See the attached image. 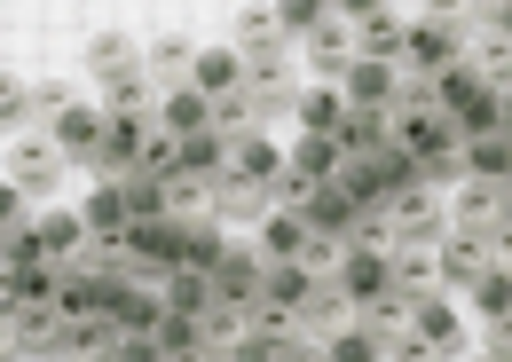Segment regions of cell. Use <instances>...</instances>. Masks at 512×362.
<instances>
[{"label":"cell","mask_w":512,"mask_h":362,"mask_svg":"<svg viewBox=\"0 0 512 362\" xmlns=\"http://www.w3.org/2000/svg\"><path fill=\"white\" fill-rule=\"evenodd\" d=\"M449 63H465V32H457V16H418L410 32H402V79H442Z\"/></svg>","instance_id":"obj_1"},{"label":"cell","mask_w":512,"mask_h":362,"mask_svg":"<svg viewBox=\"0 0 512 362\" xmlns=\"http://www.w3.org/2000/svg\"><path fill=\"white\" fill-rule=\"evenodd\" d=\"M300 48H276V56H245V103H253V119H276V111H300Z\"/></svg>","instance_id":"obj_2"},{"label":"cell","mask_w":512,"mask_h":362,"mask_svg":"<svg viewBox=\"0 0 512 362\" xmlns=\"http://www.w3.org/2000/svg\"><path fill=\"white\" fill-rule=\"evenodd\" d=\"M300 56L323 71V87H339L347 71H355V8H316V24H308V40H300Z\"/></svg>","instance_id":"obj_3"},{"label":"cell","mask_w":512,"mask_h":362,"mask_svg":"<svg viewBox=\"0 0 512 362\" xmlns=\"http://www.w3.org/2000/svg\"><path fill=\"white\" fill-rule=\"evenodd\" d=\"M64 339H71V315L56 300H48V307H8V355L56 362V355H64Z\"/></svg>","instance_id":"obj_4"},{"label":"cell","mask_w":512,"mask_h":362,"mask_svg":"<svg viewBox=\"0 0 512 362\" xmlns=\"http://www.w3.org/2000/svg\"><path fill=\"white\" fill-rule=\"evenodd\" d=\"M119 244H127V260H134L142 284H166V276L182 268V221H134Z\"/></svg>","instance_id":"obj_5"},{"label":"cell","mask_w":512,"mask_h":362,"mask_svg":"<svg viewBox=\"0 0 512 362\" xmlns=\"http://www.w3.org/2000/svg\"><path fill=\"white\" fill-rule=\"evenodd\" d=\"M48 142L64 150L71 166H103V150H111V111H103V103H71L64 119L48 126Z\"/></svg>","instance_id":"obj_6"},{"label":"cell","mask_w":512,"mask_h":362,"mask_svg":"<svg viewBox=\"0 0 512 362\" xmlns=\"http://www.w3.org/2000/svg\"><path fill=\"white\" fill-rule=\"evenodd\" d=\"M103 315L119 323V339H158V323H166L174 307H166V292H158V284H142V276H127V284H111V300H103Z\"/></svg>","instance_id":"obj_7"},{"label":"cell","mask_w":512,"mask_h":362,"mask_svg":"<svg viewBox=\"0 0 512 362\" xmlns=\"http://www.w3.org/2000/svg\"><path fill=\"white\" fill-rule=\"evenodd\" d=\"M386 221H394V237L402 244H442L449 237V213H442V189H394L386 197Z\"/></svg>","instance_id":"obj_8"},{"label":"cell","mask_w":512,"mask_h":362,"mask_svg":"<svg viewBox=\"0 0 512 362\" xmlns=\"http://www.w3.org/2000/svg\"><path fill=\"white\" fill-rule=\"evenodd\" d=\"M434 268H442V292H473L489 268H497V244L489 237H465V229H449L434 244Z\"/></svg>","instance_id":"obj_9"},{"label":"cell","mask_w":512,"mask_h":362,"mask_svg":"<svg viewBox=\"0 0 512 362\" xmlns=\"http://www.w3.org/2000/svg\"><path fill=\"white\" fill-rule=\"evenodd\" d=\"M339 95H347V111H386V119H394V103H402V63L355 56V71L339 79Z\"/></svg>","instance_id":"obj_10"},{"label":"cell","mask_w":512,"mask_h":362,"mask_svg":"<svg viewBox=\"0 0 512 362\" xmlns=\"http://www.w3.org/2000/svg\"><path fill=\"white\" fill-rule=\"evenodd\" d=\"M190 87L213 103V111H237V103H245V56H237V48H197Z\"/></svg>","instance_id":"obj_11"},{"label":"cell","mask_w":512,"mask_h":362,"mask_svg":"<svg viewBox=\"0 0 512 362\" xmlns=\"http://www.w3.org/2000/svg\"><path fill=\"white\" fill-rule=\"evenodd\" d=\"M71 174V158L48 142V134H24V142H8V181L16 189H56Z\"/></svg>","instance_id":"obj_12"},{"label":"cell","mask_w":512,"mask_h":362,"mask_svg":"<svg viewBox=\"0 0 512 362\" xmlns=\"http://www.w3.org/2000/svg\"><path fill=\"white\" fill-rule=\"evenodd\" d=\"M410 339H418L426 355H442V362L465 355V331H457V307H449V292H434V300L410 307Z\"/></svg>","instance_id":"obj_13"},{"label":"cell","mask_w":512,"mask_h":362,"mask_svg":"<svg viewBox=\"0 0 512 362\" xmlns=\"http://www.w3.org/2000/svg\"><path fill=\"white\" fill-rule=\"evenodd\" d=\"M79 221H87V237L95 244H119L134 229V213H127V181H95V189H87V205H79Z\"/></svg>","instance_id":"obj_14"},{"label":"cell","mask_w":512,"mask_h":362,"mask_svg":"<svg viewBox=\"0 0 512 362\" xmlns=\"http://www.w3.org/2000/svg\"><path fill=\"white\" fill-rule=\"evenodd\" d=\"M260 252H268V260H308V252H316V221H308V205H276V213L260 221Z\"/></svg>","instance_id":"obj_15"},{"label":"cell","mask_w":512,"mask_h":362,"mask_svg":"<svg viewBox=\"0 0 512 362\" xmlns=\"http://www.w3.org/2000/svg\"><path fill=\"white\" fill-rule=\"evenodd\" d=\"M331 284L347 292V307H371L379 292H394V260H386V252H363V244H355V252L339 260V276H331Z\"/></svg>","instance_id":"obj_16"},{"label":"cell","mask_w":512,"mask_h":362,"mask_svg":"<svg viewBox=\"0 0 512 362\" xmlns=\"http://www.w3.org/2000/svg\"><path fill=\"white\" fill-rule=\"evenodd\" d=\"M347 323H355V307H347V292H339V284L323 276L316 292L300 300V339H316V347H331V339H339Z\"/></svg>","instance_id":"obj_17"},{"label":"cell","mask_w":512,"mask_h":362,"mask_svg":"<svg viewBox=\"0 0 512 362\" xmlns=\"http://www.w3.org/2000/svg\"><path fill=\"white\" fill-rule=\"evenodd\" d=\"M142 71H150V95L166 103V95H182L197 79V48L190 40H158V48H142Z\"/></svg>","instance_id":"obj_18"},{"label":"cell","mask_w":512,"mask_h":362,"mask_svg":"<svg viewBox=\"0 0 512 362\" xmlns=\"http://www.w3.org/2000/svg\"><path fill=\"white\" fill-rule=\"evenodd\" d=\"M268 268H276L268 252H253V244H229V260H221V276H213V292H221L229 307H245V300L260 292V284H268Z\"/></svg>","instance_id":"obj_19"},{"label":"cell","mask_w":512,"mask_h":362,"mask_svg":"<svg viewBox=\"0 0 512 362\" xmlns=\"http://www.w3.org/2000/svg\"><path fill=\"white\" fill-rule=\"evenodd\" d=\"M449 221H457L465 237H497V229H505V197H497L489 181H457V205H449Z\"/></svg>","instance_id":"obj_20"},{"label":"cell","mask_w":512,"mask_h":362,"mask_svg":"<svg viewBox=\"0 0 512 362\" xmlns=\"http://www.w3.org/2000/svg\"><path fill=\"white\" fill-rule=\"evenodd\" d=\"M402 32H410V24H402L394 8H355V48L371 63H402Z\"/></svg>","instance_id":"obj_21"},{"label":"cell","mask_w":512,"mask_h":362,"mask_svg":"<svg viewBox=\"0 0 512 362\" xmlns=\"http://www.w3.org/2000/svg\"><path fill=\"white\" fill-rule=\"evenodd\" d=\"M213 189H221V174L182 166V174L166 181V213H174V221H221V213H213Z\"/></svg>","instance_id":"obj_22"},{"label":"cell","mask_w":512,"mask_h":362,"mask_svg":"<svg viewBox=\"0 0 512 362\" xmlns=\"http://www.w3.org/2000/svg\"><path fill=\"white\" fill-rule=\"evenodd\" d=\"M276 48H300L292 24H284V8H245L237 16V56H276Z\"/></svg>","instance_id":"obj_23"},{"label":"cell","mask_w":512,"mask_h":362,"mask_svg":"<svg viewBox=\"0 0 512 362\" xmlns=\"http://www.w3.org/2000/svg\"><path fill=\"white\" fill-rule=\"evenodd\" d=\"M158 126H166V134H182V142H197V134H221V111H213L197 87H182V95H166V103H158Z\"/></svg>","instance_id":"obj_24"},{"label":"cell","mask_w":512,"mask_h":362,"mask_svg":"<svg viewBox=\"0 0 512 362\" xmlns=\"http://www.w3.org/2000/svg\"><path fill=\"white\" fill-rule=\"evenodd\" d=\"M394 292H402L410 307L442 292V268H434V244H402V252H394Z\"/></svg>","instance_id":"obj_25"},{"label":"cell","mask_w":512,"mask_h":362,"mask_svg":"<svg viewBox=\"0 0 512 362\" xmlns=\"http://www.w3.org/2000/svg\"><path fill=\"white\" fill-rule=\"evenodd\" d=\"M111 355H119V323L111 315H71L64 362H111Z\"/></svg>","instance_id":"obj_26"},{"label":"cell","mask_w":512,"mask_h":362,"mask_svg":"<svg viewBox=\"0 0 512 362\" xmlns=\"http://www.w3.org/2000/svg\"><path fill=\"white\" fill-rule=\"evenodd\" d=\"M457 158H465V181L505 189V181H512V134H481V142H465Z\"/></svg>","instance_id":"obj_27"},{"label":"cell","mask_w":512,"mask_h":362,"mask_svg":"<svg viewBox=\"0 0 512 362\" xmlns=\"http://www.w3.org/2000/svg\"><path fill=\"white\" fill-rule=\"evenodd\" d=\"M347 119H355V111H347V95H339V87H308V95H300V126H308L316 142H339Z\"/></svg>","instance_id":"obj_28"},{"label":"cell","mask_w":512,"mask_h":362,"mask_svg":"<svg viewBox=\"0 0 512 362\" xmlns=\"http://www.w3.org/2000/svg\"><path fill=\"white\" fill-rule=\"evenodd\" d=\"M386 142H394V119L386 111H355L347 119V134H339V150H347V166H371Z\"/></svg>","instance_id":"obj_29"},{"label":"cell","mask_w":512,"mask_h":362,"mask_svg":"<svg viewBox=\"0 0 512 362\" xmlns=\"http://www.w3.org/2000/svg\"><path fill=\"white\" fill-rule=\"evenodd\" d=\"M221 260H229L221 221H182V268H197V276H221Z\"/></svg>","instance_id":"obj_30"},{"label":"cell","mask_w":512,"mask_h":362,"mask_svg":"<svg viewBox=\"0 0 512 362\" xmlns=\"http://www.w3.org/2000/svg\"><path fill=\"white\" fill-rule=\"evenodd\" d=\"M197 331H205V347H213V362L229 355V347H245V339H253V323H245V307H205V315H197Z\"/></svg>","instance_id":"obj_31"},{"label":"cell","mask_w":512,"mask_h":362,"mask_svg":"<svg viewBox=\"0 0 512 362\" xmlns=\"http://www.w3.org/2000/svg\"><path fill=\"white\" fill-rule=\"evenodd\" d=\"M166 307H174V315H205V307H221V292H213V276L174 268V276H166Z\"/></svg>","instance_id":"obj_32"},{"label":"cell","mask_w":512,"mask_h":362,"mask_svg":"<svg viewBox=\"0 0 512 362\" xmlns=\"http://www.w3.org/2000/svg\"><path fill=\"white\" fill-rule=\"evenodd\" d=\"M0 126H8L16 142H24L32 126H48V119H40V87H16V79H0Z\"/></svg>","instance_id":"obj_33"},{"label":"cell","mask_w":512,"mask_h":362,"mask_svg":"<svg viewBox=\"0 0 512 362\" xmlns=\"http://www.w3.org/2000/svg\"><path fill=\"white\" fill-rule=\"evenodd\" d=\"M127 181V213L134 221H174V213H166V181H150V174H119Z\"/></svg>","instance_id":"obj_34"},{"label":"cell","mask_w":512,"mask_h":362,"mask_svg":"<svg viewBox=\"0 0 512 362\" xmlns=\"http://www.w3.org/2000/svg\"><path fill=\"white\" fill-rule=\"evenodd\" d=\"M323 362H386V347L371 339V331H363V323H347V331L323 347Z\"/></svg>","instance_id":"obj_35"},{"label":"cell","mask_w":512,"mask_h":362,"mask_svg":"<svg viewBox=\"0 0 512 362\" xmlns=\"http://www.w3.org/2000/svg\"><path fill=\"white\" fill-rule=\"evenodd\" d=\"M473 307H481L489 323H497V315H512V268H505V260H497V268L473 284Z\"/></svg>","instance_id":"obj_36"},{"label":"cell","mask_w":512,"mask_h":362,"mask_svg":"<svg viewBox=\"0 0 512 362\" xmlns=\"http://www.w3.org/2000/svg\"><path fill=\"white\" fill-rule=\"evenodd\" d=\"M276 347H284V339H245V347H229L221 362H276Z\"/></svg>","instance_id":"obj_37"},{"label":"cell","mask_w":512,"mask_h":362,"mask_svg":"<svg viewBox=\"0 0 512 362\" xmlns=\"http://www.w3.org/2000/svg\"><path fill=\"white\" fill-rule=\"evenodd\" d=\"M276 362H323V347H316V339H300V331H292V339L276 347Z\"/></svg>","instance_id":"obj_38"},{"label":"cell","mask_w":512,"mask_h":362,"mask_svg":"<svg viewBox=\"0 0 512 362\" xmlns=\"http://www.w3.org/2000/svg\"><path fill=\"white\" fill-rule=\"evenodd\" d=\"M111 362H166V355H158V339H119V355H111Z\"/></svg>","instance_id":"obj_39"},{"label":"cell","mask_w":512,"mask_h":362,"mask_svg":"<svg viewBox=\"0 0 512 362\" xmlns=\"http://www.w3.org/2000/svg\"><path fill=\"white\" fill-rule=\"evenodd\" d=\"M64 111H71V95H64V87H56V79H48V87H40V119L56 126V119H64Z\"/></svg>","instance_id":"obj_40"},{"label":"cell","mask_w":512,"mask_h":362,"mask_svg":"<svg viewBox=\"0 0 512 362\" xmlns=\"http://www.w3.org/2000/svg\"><path fill=\"white\" fill-rule=\"evenodd\" d=\"M489 355L512 362V315H497V323H489Z\"/></svg>","instance_id":"obj_41"},{"label":"cell","mask_w":512,"mask_h":362,"mask_svg":"<svg viewBox=\"0 0 512 362\" xmlns=\"http://www.w3.org/2000/svg\"><path fill=\"white\" fill-rule=\"evenodd\" d=\"M386 362H442V355H426L418 339H402V347H394V355H386Z\"/></svg>","instance_id":"obj_42"},{"label":"cell","mask_w":512,"mask_h":362,"mask_svg":"<svg viewBox=\"0 0 512 362\" xmlns=\"http://www.w3.org/2000/svg\"><path fill=\"white\" fill-rule=\"evenodd\" d=\"M489 32H497V40H512V8H497V16H489Z\"/></svg>","instance_id":"obj_43"},{"label":"cell","mask_w":512,"mask_h":362,"mask_svg":"<svg viewBox=\"0 0 512 362\" xmlns=\"http://www.w3.org/2000/svg\"><path fill=\"white\" fill-rule=\"evenodd\" d=\"M497 126H505V134H512V95H497Z\"/></svg>","instance_id":"obj_44"},{"label":"cell","mask_w":512,"mask_h":362,"mask_svg":"<svg viewBox=\"0 0 512 362\" xmlns=\"http://www.w3.org/2000/svg\"><path fill=\"white\" fill-rule=\"evenodd\" d=\"M497 197H505V229H512V181H505V189H497Z\"/></svg>","instance_id":"obj_45"},{"label":"cell","mask_w":512,"mask_h":362,"mask_svg":"<svg viewBox=\"0 0 512 362\" xmlns=\"http://www.w3.org/2000/svg\"><path fill=\"white\" fill-rule=\"evenodd\" d=\"M473 362H505V355H489V347H481V355H473Z\"/></svg>","instance_id":"obj_46"},{"label":"cell","mask_w":512,"mask_h":362,"mask_svg":"<svg viewBox=\"0 0 512 362\" xmlns=\"http://www.w3.org/2000/svg\"><path fill=\"white\" fill-rule=\"evenodd\" d=\"M56 362H64V355H56Z\"/></svg>","instance_id":"obj_47"}]
</instances>
